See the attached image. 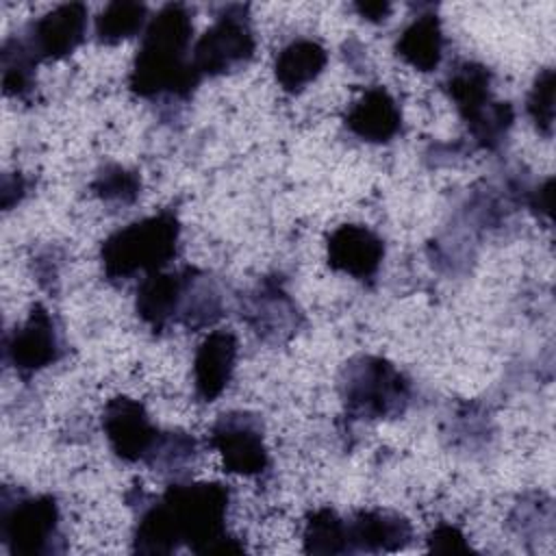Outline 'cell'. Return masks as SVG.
Wrapping results in <instances>:
<instances>
[{
	"label": "cell",
	"mask_w": 556,
	"mask_h": 556,
	"mask_svg": "<svg viewBox=\"0 0 556 556\" xmlns=\"http://www.w3.org/2000/svg\"><path fill=\"white\" fill-rule=\"evenodd\" d=\"M228 506V484L174 480L161 497H139L132 549L172 554L187 545L193 554H239L245 547L226 528Z\"/></svg>",
	"instance_id": "1"
},
{
	"label": "cell",
	"mask_w": 556,
	"mask_h": 556,
	"mask_svg": "<svg viewBox=\"0 0 556 556\" xmlns=\"http://www.w3.org/2000/svg\"><path fill=\"white\" fill-rule=\"evenodd\" d=\"M193 11L182 2H169L150 17L135 54L128 89L143 100H187L200 83L191 63Z\"/></svg>",
	"instance_id": "2"
},
{
	"label": "cell",
	"mask_w": 556,
	"mask_h": 556,
	"mask_svg": "<svg viewBox=\"0 0 556 556\" xmlns=\"http://www.w3.org/2000/svg\"><path fill=\"white\" fill-rule=\"evenodd\" d=\"M180 248V219L176 211L163 208L111 232L100 248L106 280L126 282L137 274L165 269Z\"/></svg>",
	"instance_id": "3"
},
{
	"label": "cell",
	"mask_w": 556,
	"mask_h": 556,
	"mask_svg": "<svg viewBox=\"0 0 556 556\" xmlns=\"http://www.w3.org/2000/svg\"><path fill=\"white\" fill-rule=\"evenodd\" d=\"M339 391L348 417L358 421L400 417L410 402L408 378L387 358L371 354L345 363Z\"/></svg>",
	"instance_id": "4"
},
{
	"label": "cell",
	"mask_w": 556,
	"mask_h": 556,
	"mask_svg": "<svg viewBox=\"0 0 556 556\" xmlns=\"http://www.w3.org/2000/svg\"><path fill=\"white\" fill-rule=\"evenodd\" d=\"M0 541L13 556L61 554V510L50 493L30 495L22 489L2 486Z\"/></svg>",
	"instance_id": "5"
},
{
	"label": "cell",
	"mask_w": 556,
	"mask_h": 556,
	"mask_svg": "<svg viewBox=\"0 0 556 556\" xmlns=\"http://www.w3.org/2000/svg\"><path fill=\"white\" fill-rule=\"evenodd\" d=\"M491 78V70L476 61L454 65L445 78V91L458 115L476 143L486 150H495L515 122L513 106L493 98Z\"/></svg>",
	"instance_id": "6"
},
{
	"label": "cell",
	"mask_w": 556,
	"mask_h": 556,
	"mask_svg": "<svg viewBox=\"0 0 556 556\" xmlns=\"http://www.w3.org/2000/svg\"><path fill=\"white\" fill-rule=\"evenodd\" d=\"M256 50L254 30L245 4H228L195 41L191 63L204 76H226L243 70Z\"/></svg>",
	"instance_id": "7"
},
{
	"label": "cell",
	"mask_w": 556,
	"mask_h": 556,
	"mask_svg": "<svg viewBox=\"0 0 556 556\" xmlns=\"http://www.w3.org/2000/svg\"><path fill=\"white\" fill-rule=\"evenodd\" d=\"M208 445L222 456V463L230 473L258 478L269 469L263 424L252 413L230 410L219 415L211 426Z\"/></svg>",
	"instance_id": "8"
},
{
	"label": "cell",
	"mask_w": 556,
	"mask_h": 556,
	"mask_svg": "<svg viewBox=\"0 0 556 556\" xmlns=\"http://www.w3.org/2000/svg\"><path fill=\"white\" fill-rule=\"evenodd\" d=\"M241 317L267 343H285L298 334L304 315L280 276H265L241 302Z\"/></svg>",
	"instance_id": "9"
},
{
	"label": "cell",
	"mask_w": 556,
	"mask_h": 556,
	"mask_svg": "<svg viewBox=\"0 0 556 556\" xmlns=\"http://www.w3.org/2000/svg\"><path fill=\"white\" fill-rule=\"evenodd\" d=\"M61 356V330L56 319L41 304H35L26 321L11 330L4 339V361L22 378H30L33 374L50 367Z\"/></svg>",
	"instance_id": "10"
},
{
	"label": "cell",
	"mask_w": 556,
	"mask_h": 556,
	"mask_svg": "<svg viewBox=\"0 0 556 556\" xmlns=\"http://www.w3.org/2000/svg\"><path fill=\"white\" fill-rule=\"evenodd\" d=\"M102 430L113 454L124 463H148L163 434L150 421L146 406L126 395L104 404Z\"/></svg>",
	"instance_id": "11"
},
{
	"label": "cell",
	"mask_w": 556,
	"mask_h": 556,
	"mask_svg": "<svg viewBox=\"0 0 556 556\" xmlns=\"http://www.w3.org/2000/svg\"><path fill=\"white\" fill-rule=\"evenodd\" d=\"M87 7L80 2L59 4L41 17L33 20L22 41L35 61H61L70 56L87 35Z\"/></svg>",
	"instance_id": "12"
},
{
	"label": "cell",
	"mask_w": 556,
	"mask_h": 556,
	"mask_svg": "<svg viewBox=\"0 0 556 556\" xmlns=\"http://www.w3.org/2000/svg\"><path fill=\"white\" fill-rule=\"evenodd\" d=\"M326 256L330 269L356 280H371L384 258V243L367 226L343 224L330 232Z\"/></svg>",
	"instance_id": "13"
},
{
	"label": "cell",
	"mask_w": 556,
	"mask_h": 556,
	"mask_svg": "<svg viewBox=\"0 0 556 556\" xmlns=\"http://www.w3.org/2000/svg\"><path fill=\"white\" fill-rule=\"evenodd\" d=\"M348 552L380 554L404 549L413 539V523L393 510H356L345 517Z\"/></svg>",
	"instance_id": "14"
},
{
	"label": "cell",
	"mask_w": 556,
	"mask_h": 556,
	"mask_svg": "<svg viewBox=\"0 0 556 556\" xmlns=\"http://www.w3.org/2000/svg\"><path fill=\"white\" fill-rule=\"evenodd\" d=\"M191 265L174 271H154L141 280L137 287L135 311L139 319L152 330H165L172 324H178Z\"/></svg>",
	"instance_id": "15"
},
{
	"label": "cell",
	"mask_w": 556,
	"mask_h": 556,
	"mask_svg": "<svg viewBox=\"0 0 556 556\" xmlns=\"http://www.w3.org/2000/svg\"><path fill=\"white\" fill-rule=\"evenodd\" d=\"M237 337L230 330L208 332L193 356V389L198 400L215 402L232 380Z\"/></svg>",
	"instance_id": "16"
},
{
	"label": "cell",
	"mask_w": 556,
	"mask_h": 556,
	"mask_svg": "<svg viewBox=\"0 0 556 556\" xmlns=\"http://www.w3.org/2000/svg\"><path fill=\"white\" fill-rule=\"evenodd\" d=\"M352 135L369 143H389L402 130V111L384 87H369L345 113Z\"/></svg>",
	"instance_id": "17"
},
{
	"label": "cell",
	"mask_w": 556,
	"mask_h": 556,
	"mask_svg": "<svg viewBox=\"0 0 556 556\" xmlns=\"http://www.w3.org/2000/svg\"><path fill=\"white\" fill-rule=\"evenodd\" d=\"M328 63L326 48L308 37L291 39L274 59V78L287 93L304 91Z\"/></svg>",
	"instance_id": "18"
},
{
	"label": "cell",
	"mask_w": 556,
	"mask_h": 556,
	"mask_svg": "<svg viewBox=\"0 0 556 556\" xmlns=\"http://www.w3.org/2000/svg\"><path fill=\"white\" fill-rule=\"evenodd\" d=\"M443 28L434 11L419 13L400 33L395 54L417 72H434L443 59Z\"/></svg>",
	"instance_id": "19"
},
{
	"label": "cell",
	"mask_w": 556,
	"mask_h": 556,
	"mask_svg": "<svg viewBox=\"0 0 556 556\" xmlns=\"http://www.w3.org/2000/svg\"><path fill=\"white\" fill-rule=\"evenodd\" d=\"M224 315V293L217 280L198 267H191L178 326L187 330H200L213 326Z\"/></svg>",
	"instance_id": "20"
},
{
	"label": "cell",
	"mask_w": 556,
	"mask_h": 556,
	"mask_svg": "<svg viewBox=\"0 0 556 556\" xmlns=\"http://www.w3.org/2000/svg\"><path fill=\"white\" fill-rule=\"evenodd\" d=\"M150 17L141 2H111L96 17V39L104 46H115L146 30Z\"/></svg>",
	"instance_id": "21"
},
{
	"label": "cell",
	"mask_w": 556,
	"mask_h": 556,
	"mask_svg": "<svg viewBox=\"0 0 556 556\" xmlns=\"http://www.w3.org/2000/svg\"><path fill=\"white\" fill-rule=\"evenodd\" d=\"M304 552L306 554H350L345 517L332 508H317L304 521Z\"/></svg>",
	"instance_id": "22"
},
{
	"label": "cell",
	"mask_w": 556,
	"mask_h": 556,
	"mask_svg": "<svg viewBox=\"0 0 556 556\" xmlns=\"http://www.w3.org/2000/svg\"><path fill=\"white\" fill-rule=\"evenodd\" d=\"M2 89L4 96L26 100L35 89V56L22 41V37H11L2 43Z\"/></svg>",
	"instance_id": "23"
},
{
	"label": "cell",
	"mask_w": 556,
	"mask_h": 556,
	"mask_svg": "<svg viewBox=\"0 0 556 556\" xmlns=\"http://www.w3.org/2000/svg\"><path fill=\"white\" fill-rule=\"evenodd\" d=\"M198 456V445L195 439L187 432L174 430V432H163L161 441L146 463L150 469L159 471L161 476L182 480L185 471L193 465Z\"/></svg>",
	"instance_id": "24"
},
{
	"label": "cell",
	"mask_w": 556,
	"mask_h": 556,
	"mask_svg": "<svg viewBox=\"0 0 556 556\" xmlns=\"http://www.w3.org/2000/svg\"><path fill=\"white\" fill-rule=\"evenodd\" d=\"M91 191L106 204L126 206L139 198L141 178L132 169H126L117 163H109L96 174L91 182Z\"/></svg>",
	"instance_id": "25"
},
{
	"label": "cell",
	"mask_w": 556,
	"mask_h": 556,
	"mask_svg": "<svg viewBox=\"0 0 556 556\" xmlns=\"http://www.w3.org/2000/svg\"><path fill=\"white\" fill-rule=\"evenodd\" d=\"M554 85H556L554 70L552 67L541 70L532 83V89L526 102L530 119L534 122L536 130L547 139L554 132Z\"/></svg>",
	"instance_id": "26"
},
{
	"label": "cell",
	"mask_w": 556,
	"mask_h": 556,
	"mask_svg": "<svg viewBox=\"0 0 556 556\" xmlns=\"http://www.w3.org/2000/svg\"><path fill=\"white\" fill-rule=\"evenodd\" d=\"M428 549L439 552V554H458V552H469L471 545L460 532V528L452 523H439L430 534H428Z\"/></svg>",
	"instance_id": "27"
},
{
	"label": "cell",
	"mask_w": 556,
	"mask_h": 556,
	"mask_svg": "<svg viewBox=\"0 0 556 556\" xmlns=\"http://www.w3.org/2000/svg\"><path fill=\"white\" fill-rule=\"evenodd\" d=\"M554 189V180L547 178L543 185H539L536 189L530 191L528 195V206L536 213V215H543L545 219L552 217V191Z\"/></svg>",
	"instance_id": "28"
},
{
	"label": "cell",
	"mask_w": 556,
	"mask_h": 556,
	"mask_svg": "<svg viewBox=\"0 0 556 556\" xmlns=\"http://www.w3.org/2000/svg\"><path fill=\"white\" fill-rule=\"evenodd\" d=\"M26 193V182L20 174H4L2 178V208L9 211L13 204H17Z\"/></svg>",
	"instance_id": "29"
},
{
	"label": "cell",
	"mask_w": 556,
	"mask_h": 556,
	"mask_svg": "<svg viewBox=\"0 0 556 556\" xmlns=\"http://www.w3.org/2000/svg\"><path fill=\"white\" fill-rule=\"evenodd\" d=\"M354 9L358 11L361 17L369 20V22H384L391 13V4L389 2H358L354 4Z\"/></svg>",
	"instance_id": "30"
}]
</instances>
